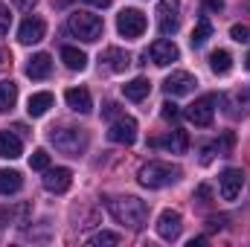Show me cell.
<instances>
[{"instance_id":"6da1fadb","label":"cell","mask_w":250,"mask_h":247,"mask_svg":"<svg viewBox=\"0 0 250 247\" xmlns=\"http://www.w3.org/2000/svg\"><path fill=\"white\" fill-rule=\"evenodd\" d=\"M108 209H111V215H114L120 224L131 227V230H140V227L146 224V218H148V204L140 201V198H134V195L108 201Z\"/></svg>"},{"instance_id":"3957f363","label":"cell","mask_w":250,"mask_h":247,"mask_svg":"<svg viewBox=\"0 0 250 247\" xmlns=\"http://www.w3.org/2000/svg\"><path fill=\"white\" fill-rule=\"evenodd\" d=\"M67 29H70L76 38H82V41L93 44V41H99V38H102L105 23H102V18H99V15H90V12H73V15L67 18Z\"/></svg>"},{"instance_id":"d6a6232c","label":"cell","mask_w":250,"mask_h":247,"mask_svg":"<svg viewBox=\"0 0 250 247\" xmlns=\"http://www.w3.org/2000/svg\"><path fill=\"white\" fill-rule=\"evenodd\" d=\"M102 117H108V120H120V105H117V102H108V105L102 108Z\"/></svg>"},{"instance_id":"ab89813d","label":"cell","mask_w":250,"mask_h":247,"mask_svg":"<svg viewBox=\"0 0 250 247\" xmlns=\"http://www.w3.org/2000/svg\"><path fill=\"white\" fill-rule=\"evenodd\" d=\"M3 59H6V56H3V50H0V64H3Z\"/></svg>"},{"instance_id":"5bb4252c","label":"cell","mask_w":250,"mask_h":247,"mask_svg":"<svg viewBox=\"0 0 250 247\" xmlns=\"http://www.w3.org/2000/svg\"><path fill=\"white\" fill-rule=\"evenodd\" d=\"M218 181H221V198L224 201H236L242 186H245V172L242 169H224Z\"/></svg>"},{"instance_id":"83f0119b","label":"cell","mask_w":250,"mask_h":247,"mask_svg":"<svg viewBox=\"0 0 250 247\" xmlns=\"http://www.w3.org/2000/svg\"><path fill=\"white\" fill-rule=\"evenodd\" d=\"M87 242H90L93 247H102V245H120V236H117V233H108V230H102V233L90 236Z\"/></svg>"},{"instance_id":"836d02e7","label":"cell","mask_w":250,"mask_h":247,"mask_svg":"<svg viewBox=\"0 0 250 247\" xmlns=\"http://www.w3.org/2000/svg\"><path fill=\"white\" fill-rule=\"evenodd\" d=\"M224 221H227V218H209V221H207V227H209V230H221V227H224Z\"/></svg>"},{"instance_id":"4dcf8cb0","label":"cell","mask_w":250,"mask_h":247,"mask_svg":"<svg viewBox=\"0 0 250 247\" xmlns=\"http://www.w3.org/2000/svg\"><path fill=\"white\" fill-rule=\"evenodd\" d=\"M9 23H12V15H9V9L0 3V35H6V32H9Z\"/></svg>"},{"instance_id":"4fadbf2b","label":"cell","mask_w":250,"mask_h":247,"mask_svg":"<svg viewBox=\"0 0 250 247\" xmlns=\"http://www.w3.org/2000/svg\"><path fill=\"white\" fill-rule=\"evenodd\" d=\"M73 186V172L67 166H59V169H44V189L47 192H56L62 195Z\"/></svg>"},{"instance_id":"9a60e30c","label":"cell","mask_w":250,"mask_h":247,"mask_svg":"<svg viewBox=\"0 0 250 247\" xmlns=\"http://www.w3.org/2000/svg\"><path fill=\"white\" fill-rule=\"evenodd\" d=\"M44 32H47V23H44L41 18H26V21L21 23V29H18V41L29 47V44L44 41Z\"/></svg>"},{"instance_id":"277c9868","label":"cell","mask_w":250,"mask_h":247,"mask_svg":"<svg viewBox=\"0 0 250 247\" xmlns=\"http://www.w3.org/2000/svg\"><path fill=\"white\" fill-rule=\"evenodd\" d=\"M50 140L62 154H70V157H79L87 148V134L82 128H59L50 134Z\"/></svg>"},{"instance_id":"8d00e7d4","label":"cell","mask_w":250,"mask_h":247,"mask_svg":"<svg viewBox=\"0 0 250 247\" xmlns=\"http://www.w3.org/2000/svg\"><path fill=\"white\" fill-rule=\"evenodd\" d=\"M9 221H12V212L0 206V227H3V224H9Z\"/></svg>"},{"instance_id":"30bf717a","label":"cell","mask_w":250,"mask_h":247,"mask_svg":"<svg viewBox=\"0 0 250 247\" xmlns=\"http://www.w3.org/2000/svg\"><path fill=\"white\" fill-rule=\"evenodd\" d=\"M108 140L111 143H120V145H131L137 140V123L131 117H120L114 120L111 128H108Z\"/></svg>"},{"instance_id":"f1b7e54d","label":"cell","mask_w":250,"mask_h":247,"mask_svg":"<svg viewBox=\"0 0 250 247\" xmlns=\"http://www.w3.org/2000/svg\"><path fill=\"white\" fill-rule=\"evenodd\" d=\"M230 35H233V41H239V44H245L250 38V29L245 26V23H236L233 29H230Z\"/></svg>"},{"instance_id":"7a4b0ae2","label":"cell","mask_w":250,"mask_h":247,"mask_svg":"<svg viewBox=\"0 0 250 247\" xmlns=\"http://www.w3.org/2000/svg\"><path fill=\"white\" fill-rule=\"evenodd\" d=\"M178 178H181V169L172 163H160V160H151V163L140 166V172H137V181L146 189H163V186L175 184Z\"/></svg>"},{"instance_id":"8fae6325","label":"cell","mask_w":250,"mask_h":247,"mask_svg":"<svg viewBox=\"0 0 250 247\" xmlns=\"http://www.w3.org/2000/svg\"><path fill=\"white\" fill-rule=\"evenodd\" d=\"M181 212H175V209H163L160 212V218H157V236L163 239V242H175L178 236H181Z\"/></svg>"},{"instance_id":"cb8c5ba5","label":"cell","mask_w":250,"mask_h":247,"mask_svg":"<svg viewBox=\"0 0 250 247\" xmlns=\"http://www.w3.org/2000/svg\"><path fill=\"white\" fill-rule=\"evenodd\" d=\"M209 67H212L215 76H227V73L233 70V56H230L227 50H215V53L209 56Z\"/></svg>"},{"instance_id":"60d3db41","label":"cell","mask_w":250,"mask_h":247,"mask_svg":"<svg viewBox=\"0 0 250 247\" xmlns=\"http://www.w3.org/2000/svg\"><path fill=\"white\" fill-rule=\"evenodd\" d=\"M62 3H67V0H62Z\"/></svg>"},{"instance_id":"44dd1931","label":"cell","mask_w":250,"mask_h":247,"mask_svg":"<svg viewBox=\"0 0 250 247\" xmlns=\"http://www.w3.org/2000/svg\"><path fill=\"white\" fill-rule=\"evenodd\" d=\"M102 62L108 64V70H114V73H123L125 67L131 64V56L120 50V47H108L105 53H102Z\"/></svg>"},{"instance_id":"d4e9b609","label":"cell","mask_w":250,"mask_h":247,"mask_svg":"<svg viewBox=\"0 0 250 247\" xmlns=\"http://www.w3.org/2000/svg\"><path fill=\"white\" fill-rule=\"evenodd\" d=\"M62 62L70 67V70H84L87 67V56L82 53V50H76V47H62Z\"/></svg>"},{"instance_id":"ba28073f","label":"cell","mask_w":250,"mask_h":247,"mask_svg":"<svg viewBox=\"0 0 250 247\" xmlns=\"http://www.w3.org/2000/svg\"><path fill=\"white\" fill-rule=\"evenodd\" d=\"M195 84H198V79L187 73V70H175L172 76H166V82H163V90L169 93V96H187L195 90Z\"/></svg>"},{"instance_id":"7402d4cb","label":"cell","mask_w":250,"mask_h":247,"mask_svg":"<svg viewBox=\"0 0 250 247\" xmlns=\"http://www.w3.org/2000/svg\"><path fill=\"white\" fill-rule=\"evenodd\" d=\"M21 186H23L21 172H15V169H0V195H15V192H21Z\"/></svg>"},{"instance_id":"7c38bea8","label":"cell","mask_w":250,"mask_h":247,"mask_svg":"<svg viewBox=\"0 0 250 247\" xmlns=\"http://www.w3.org/2000/svg\"><path fill=\"white\" fill-rule=\"evenodd\" d=\"M178 47L172 44V41H166V38H157L151 47H148V53H146V59H151V62L157 64V67H166V64L178 62Z\"/></svg>"},{"instance_id":"e0dca14e","label":"cell","mask_w":250,"mask_h":247,"mask_svg":"<svg viewBox=\"0 0 250 247\" xmlns=\"http://www.w3.org/2000/svg\"><path fill=\"white\" fill-rule=\"evenodd\" d=\"M21 154H23L21 140H18L12 131H0V157H3V160H18Z\"/></svg>"},{"instance_id":"484cf974","label":"cell","mask_w":250,"mask_h":247,"mask_svg":"<svg viewBox=\"0 0 250 247\" xmlns=\"http://www.w3.org/2000/svg\"><path fill=\"white\" fill-rule=\"evenodd\" d=\"M209 35H212V23H209L207 18H201V21L195 23V29H192V38H189V44L198 50V47H204V44L209 41Z\"/></svg>"},{"instance_id":"52a82bcc","label":"cell","mask_w":250,"mask_h":247,"mask_svg":"<svg viewBox=\"0 0 250 247\" xmlns=\"http://www.w3.org/2000/svg\"><path fill=\"white\" fill-rule=\"evenodd\" d=\"M215 102H218V96H215V93H207V96L195 99V102H192V105L187 108L189 123L201 125V128L212 125V117H215Z\"/></svg>"},{"instance_id":"9c48e42d","label":"cell","mask_w":250,"mask_h":247,"mask_svg":"<svg viewBox=\"0 0 250 247\" xmlns=\"http://www.w3.org/2000/svg\"><path fill=\"white\" fill-rule=\"evenodd\" d=\"M148 145H151V148H166V151H172V154H187V148H189V137H187V131L175 128V131H169L166 137L148 140Z\"/></svg>"},{"instance_id":"ac0fdd59","label":"cell","mask_w":250,"mask_h":247,"mask_svg":"<svg viewBox=\"0 0 250 247\" xmlns=\"http://www.w3.org/2000/svg\"><path fill=\"white\" fill-rule=\"evenodd\" d=\"M50 70H53V59H50L47 53L32 56L29 64H26V76H29V79H47V76H50Z\"/></svg>"},{"instance_id":"f35d334b","label":"cell","mask_w":250,"mask_h":247,"mask_svg":"<svg viewBox=\"0 0 250 247\" xmlns=\"http://www.w3.org/2000/svg\"><path fill=\"white\" fill-rule=\"evenodd\" d=\"M245 67H248V70H250V53H248V59H245Z\"/></svg>"},{"instance_id":"1f68e13d","label":"cell","mask_w":250,"mask_h":247,"mask_svg":"<svg viewBox=\"0 0 250 247\" xmlns=\"http://www.w3.org/2000/svg\"><path fill=\"white\" fill-rule=\"evenodd\" d=\"M209 198H212V189H209L207 184H201L198 189H195V201H201V204H207Z\"/></svg>"},{"instance_id":"f546056e","label":"cell","mask_w":250,"mask_h":247,"mask_svg":"<svg viewBox=\"0 0 250 247\" xmlns=\"http://www.w3.org/2000/svg\"><path fill=\"white\" fill-rule=\"evenodd\" d=\"M160 108H163V111H160V114H163V120H178V117H181V108H178L175 102H163Z\"/></svg>"},{"instance_id":"e575fe53","label":"cell","mask_w":250,"mask_h":247,"mask_svg":"<svg viewBox=\"0 0 250 247\" xmlns=\"http://www.w3.org/2000/svg\"><path fill=\"white\" fill-rule=\"evenodd\" d=\"M87 6H96V9H108L111 6V0H84Z\"/></svg>"},{"instance_id":"5b68a950","label":"cell","mask_w":250,"mask_h":247,"mask_svg":"<svg viewBox=\"0 0 250 247\" xmlns=\"http://www.w3.org/2000/svg\"><path fill=\"white\" fill-rule=\"evenodd\" d=\"M146 26H148V21L140 9H123L117 15V29L123 38H140L146 32Z\"/></svg>"},{"instance_id":"2e32d148","label":"cell","mask_w":250,"mask_h":247,"mask_svg":"<svg viewBox=\"0 0 250 247\" xmlns=\"http://www.w3.org/2000/svg\"><path fill=\"white\" fill-rule=\"evenodd\" d=\"M64 99H67V105H70L76 114H90V108H93V99H90V93H87L84 87H70V90L64 93Z\"/></svg>"},{"instance_id":"74e56055","label":"cell","mask_w":250,"mask_h":247,"mask_svg":"<svg viewBox=\"0 0 250 247\" xmlns=\"http://www.w3.org/2000/svg\"><path fill=\"white\" fill-rule=\"evenodd\" d=\"M221 6H224L221 0H207V9H218V12H221Z\"/></svg>"},{"instance_id":"8992f818","label":"cell","mask_w":250,"mask_h":247,"mask_svg":"<svg viewBox=\"0 0 250 247\" xmlns=\"http://www.w3.org/2000/svg\"><path fill=\"white\" fill-rule=\"evenodd\" d=\"M157 26H160V35H175L178 32V26H181V0H160Z\"/></svg>"},{"instance_id":"603a6c76","label":"cell","mask_w":250,"mask_h":247,"mask_svg":"<svg viewBox=\"0 0 250 247\" xmlns=\"http://www.w3.org/2000/svg\"><path fill=\"white\" fill-rule=\"evenodd\" d=\"M18 102V84L12 79H3L0 82V111H12Z\"/></svg>"},{"instance_id":"4316f807","label":"cell","mask_w":250,"mask_h":247,"mask_svg":"<svg viewBox=\"0 0 250 247\" xmlns=\"http://www.w3.org/2000/svg\"><path fill=\"white\" fill-rule=\"evenodd\" d=\"M29 166H32L35 172H44V169H50V154H47L44 148H35V151H32V157H29Z\"/></svg>"},{"instance_id":"d6986e66","label":"cell","mask_w":250,"mask_h":247,"mask_svg":"<svg viewBox=\"0 0 250 247\" xmlns=\"http://www.w3.org/2000/svg\"><path fill=\"white\" fill-rule=\"evenodd\" d=\"M148 90H151V82L143 79V76H137V79H131L128 84H123L125 99H131V102H143V99L148 96Z\"/></svg>"},{"instance_id":"d590c367","label":"cell","mask_w":250,"mask_h":247,"mask_svg":"<svg viewBox=\"0 0 250 247\" xmlns=\"http://www.w3.org/2000/svg\"><path fill=\"white\" fill-rule=\"evenodd\" d=\"M12 3H15L18 9H32V6H35L38 0H12Z\"/></svg>"},{"instance_id":"ffe728a7","label":"cell","mask_w":250,"mask_h":247,"mask_svg":"<svg viewBox=\"0 0 250 247\" xmlns=\"http://www.w3.org/2000/svg\"><path fill=\"white\" fill-rule=\"evenodd\" d=\"M50 108H53V93H47V90L32 93L29 102H26V114H29V117H44Z\"/></svg>"}]
</instances>
